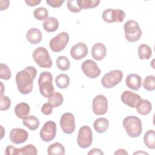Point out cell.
<instances>
[{"label": "cell", "mask_w": 155, "mask_h": 155, "mask_svg": "<svg viewBox=\"0 0 155 155\" xmlns=\"http://www.w3.org/2000/svg\"><path fill=\"white\" fill-rule=\"evenodd\" d=\"M124 29L125 39L130 42L137 41L142 36V30L136 21H127L124 24Z\"/></svg>", "instance_id": "cell-4"}, {"label": "cell", "mask_w": 155, "mask_h": 155, "mask_svg": "<svg viewBox=\"0 0 155 155\" xmlns=\"http://www.w3.org/2000/svg\"><path fill=\"white\" fill-rule=\"evenodd\" d=\"M11 71L8 67L4 64H0V78L4 80H8L11 78Z\"/></svg>", "instance_id": "cell-35"}, {"label": "cell", "mask_w": 155, "mask_h": 155, "mask_svg": "<svg viewBox=\"0 0 155 155\" xmlns=\"http://www.w3.org/2000/svg\"><path fill=\"white\" fill-rule=\"evenodd\" d=\"M65 153L64 147L59 142L51 144L47 148V154L49 155H64Z\"/></svg>", "instance_id": "cell-26"}, {"label": "cell", "mask_w": 155, "mask_h": 155, "mask_svg": "<svg viewBox=\"0 0 155 155\" xmlns=\"http://www.w3.org/2000/svg\"><path fill=\"white\" fill-rule=\"evenodd\" d=\"M28 137V132L21 128H13L10 133V139L15 144H21L25 142L27 140Z\"/></svg>", "instance_id": "cell-16"}, {"label": "cell", "mask_w": 155, "mask_h": 155, "mask_svg": "<svg viewBox=\"0 0 155 155\" xmlns=\"http://www.w3.org/2000/svg\"><path fill=\"white\" fill-rule=\"evenodd\" d=\"M37 74V70L28 66L16 74L15 81L18 91L23 94H27L31 92L33 87V81Z\"/></svg>", "instance_id": "cell-1"}, {"label": "cell", "mask_w": 155, "mask_h": 155, "mask_svg": "<svg viewBox=\"0 0 155 155\" xmlns=\"http://www.w3.org/2000/svg\"><path fill=\"white\" fill-rule=\"evenodd\" d=\"M69 40V35L65 31L61 32L51 39L50 47L53 52H60L65 48Z\"/></svg>", "instance_id": "cell-7"}, {"label": "cell", "mask_w": 155, "mask_h": 155, "mask_svg": "<svg viewBox=\"0 0 155 155\" xmlns=\"http://www.w3.org/2000/svg\"><path fill=\"white\" fill-rule=\"evenodd\" d=\"M136 108L139 114L147 115L152 110V105L149 101L147 99H141Z\"/></svg>", "instance_id": "cell-24"}, {"label": "cell", "mask_w": 155, "mask_h": 155, "mask_svg": "<svg viewBox=\"0 0 155 155\" xmlns=\"http://www.w3.org/2000/svg\"><path fill=\"white\" fill-rule=\"evenodd\" d=\"M143 142L148 148L151 150L155 149V134L153 130H149L145 133Z\"/></svg>", "instance_id": "cell-27"}, {"label": "cell", "mask_w": 155, "mask_h": 155, "mask_svg": "<svg viewBox=\"0 0 155 155\" xmlns=\"http://www.w3.org/2000/svg\"><path fill=\"white\" fill-rule=\"evenodd\" d=\"M63 101L62 95L58 92H54L52 96L48 98V102L50 103L53 108H56L62 105Z\"/></svg>", "instance_id": "cell-31"}, {"label": "cell", "mask_w": 155, "mask_h": 155, "mask_svg": "<svg viewBox=\"0 0 155 155\" xmlns=\"http://www.w3.org/2000/svg\"><path fill=\"white\" fill-rule=\"evenodd\" d=\"M107 48L101 42L94 44L91 48V56L96 61L102 60L106 56Z\"/></svg>", "instance_id": "cell-19"}, {"label": "cell", "mask_w": 155, "mask_h": 155, "mask_svg": "<svg viewBox=\"0 0 155 155\" xmlns=\"http://www.w3.org/2000/svg\"><path fill=\"white\" fill-rule=\"evenodd\" d=\"M1 82V96H2L3 95V84L2 83V82Z\"/></svg>", "instance_id": "cell-45"}, {"label": "cell", "mask_w": 155, "mask_h": 155, "mask_svg": "<svg viewBox=\"0 0 155 155\" xmlns=\"http://www.w3.org/2000/svg\"><path fill=\"white\" fill-rule=\"evenodd\" d=\"M81 69L87 77L91 79L98 77L101 73L97 64L91 59L84 61L81 65Z\"/></svg>", "instance_id": "cell-11"}, {"label": "cell", "mask_w": 155, "mask_h": 155, "mask_svg": "<svg viewBox=\"0 0 155 155\" xmlns=\"http://www.w3.org/2000/svg\"><path fill=\"white\" fill-rule=\"evenodd\" d=\"M141 97L131 91H124L121 94L122 102L131 108H136L141 100Z\"/></svg>", "instance_id": "cell-15"}, {"label": "cell", "mask_w": 155, "mask_h": 155, "mask_svg": "<svg viewBox=\"0 0 155 155\" xmlns=\"http://www.w3.org/2000/svg\"><path fill=\"white\" fill-rule=\"evenodd\" d=\"M102 17L107 23L122 22L125 17V13L120 9L107 8L102 12Z\"/></svg>", "instance_id": "cell-9"}, {"label": "cell", "mask_w": 155, "mask_h": 155, "mask_svg": "<svg viewBox=\"0 0 155 155\" xmlns=\"http://www.w3.org/2000/svg\"><path fill=\"white\" fill-rule=\"evenodd\" d=\"M42 27L47 32H54L56 31L59 27V22L56 18L54 17H49L44 21Z\"/></svg>", "instance_id": "cell-22"}, {"label": "cell", "mask_w": 155, "mask_h": 155, "mask_svg": "<svg viewBox=\"0 0 155 155\" xmlns=\"http://www.w3.org/2000/svg\"><path fill=\"white\" fill-rule=\"evenodd\" d=\"M42 33L37 28H31L26 34V38L28 42L31 44H37L42 40Z\"/></svg>", "instance_id": "cell-20"}, {"label": "cell", "mask_w": 155, "mask_h": 155, "mask_svg": "<svg viewBox=\"0 0 155 155\" xmlns=\"http://www.w3.org/2000/svg\"><path fill=\"white\" fill-rule=\"evenodd\" d=\"M95 131L99 133H103L107 131L109 127V121L105 117L96 119L93 124Z\"/></svg>", "instance_id": "cell-23"}, {"label": "cell", "mask_w": 155, "mask_h": 155, "mask_svg": "<svg viewBox=\"0 0 155 155\" xmlns=\"http://www.w3.org/2000/svg\"><path fill=\"white\" fill-rule=\"evenodd\" d=\"M143 87L147 91H152L155 89V78L153 75L147 76L143 82Z\"/></svg>", "instance_id": "cell-34"}, {"label": "cell", "mask_w": 155, "mask_h": 155, "mask_svg": "<svg viewBox=\"0 0 155 155\" xmlns=\"http://www.w3.org/2000/svg\"><path fill=\"white\" fill-rule=\"evenodd\" d=\"M11 105V101L10 98L5 95L1 96V105L0 110L5 111L7 110Z\"/></svg>", "instance_id": "cell-36"}, {"label": "cell", "mask_w": 155, "mask_h": 155, "mask_svg": "<svg viewBox=\"0 0 155 155\" xmlns=\"http://www.w3.org/2000/svg\"><path fill=\"white\" fill-rule=\"evenodd\" d=\"M38 85L41 94L49 98L54 93V86L53 85V76L50 72L43 71L39 77Z\"/></svg>", "instance_id": "cell-3"}, {"label": "cell", "mask_w": 155, "mask_h": 155, "mask_svg": "<svg viewBox=\"0 0 155 155\" xmlns=\"http://www.w3.org/2000/svg\"><path fill=\"white\" fill-rule=\"evenodd\" d=\"M88 47L85 44L79 42L73 45L70 50V55L74 60H81L88 54Z\"/></svg>", "instance_id": "cell-17"}, {"label": "cell", "mask_w": 155, "mask_h": 155, "mask_svg": "<svg viewBox=\"0 0 155 155\" xmlns=\"http://www.w3.org/2000/svg\"><path fill=\"white\" fill-rule=\"evenodd\" d=\"M55 82L58 87L61 89H65L70 84V78L65 74H60L56 77Z\"/></svg>", "instance_id": "cell-29"}, {"label": "cell", "mask_w": 155, "mask_h": 155, "mask_svg": "<svg viewBox=\"0 0 155 155\" xmlns=\"http://www.w3.org/2000/svg\"><path fill=\"white\" fill-rule=\"evenodd\" d=\"M22 124L29 130H36L38 128L40 122L36 116L30 115L22 119Z\"/></svg>", "instance_id": "cell-25"}, {"label": "cell", "mask_w": 155, "mask_h": 155, "mask_svg": "<svg viewBox=\"0 0 155 155\" xmlns=\"http://www.w3.org/2000/svg\"><path fill=\"white\" fill-rule=\"evenodd\" d=\"M41 0H26L25 1V2L30 7H34L41 3Z\"/></svg>", "instance_id": "cell-40"}, {"label": "cell", "mask_w": 155, "mask_h": 155, "mask_svg": "<svg viewBox=\"0 0 155 155\" xmlns=\"http://www.w3.org/2000/svg\"><path fill=\"white\" fill-rule=\"evenodd\" d=\"M67 7L68 9L73 13L79 12L82 9L78 6L77 0H69L67 2Z\"/></svg>", "instance_id": "cell-37"}, {"label": "cell", "mask_w": 155, "mask_h": 155, "mask_svg": "<svg viewBox=\"0 0 155 155\" xmlns=\"http://www.w3.org/2000/svg\"><path fill=\"white\" fill-rule=\"evenodd\" d=\"M33 16L38 20L45 21L48 18V12L46 8L41 7L36 8L34 10Z\"/></svg>", "instance_id": "cell-33"}, {"label": "cell", "mask_w": 155, "mask_h": 155, "mask_svg": "<svg viewBox=\"0 0 155 155\" xmlns=\"http://www.w3.org/2000/svg\"><path fill=\"white\" fill-rule=\"evenodd\" d=\"M53 108V107L50 103L48 102L45 103L44 104V105L41 108V112L42 114L45 115H50L52 113Z\"/></svg>", "instance_id": "cell-38"}, {"label": "cell", "mask_w": 155, "mask_h": 155, "mask_svg": "<svg viewBox=\"0 0 155 155\" xmlns=\"http://www.w3.org/2000/svg\"><path fill=\"white\" fill-rule=\"evenodd\" d=\"M99 3V0H77V4L81 9L95 8Z\"/></svg>", "instance_id": "cell-30"}, {"label": "cell", "mask_w": 155, "mask_h": 155, "mask_svg": "<svg viewBox=\"0 0 155 155\" xmlns=\"http://www.w3.org/2000/svg\"><path fill=\"white\" fill-rule=\"evenodd\" d=\"M30 108L28 104L25 102H20L14 108L16 116L19 119H24L27 117L30 113Z\"/></svg>", "instance_id": "cell-21"}, {"label": "cell", "mask_w": 155, "mask_h": 155, "mask_svg": "<svg viewBox=\"0 0 155 155\" xmlns=\"http://www.w3.org/2000/svg\"><path fill=\"white\" fill-rule=\"evenodd\" d=\"M5 154L6 155H36L38 154V151L36 148L31 144H27L25 147L20 148H16L12 145H8L5 149Z\"/></svg>", "instance_id": "cell-14"}, {"label": "cell", "mask_w": 155, "mask_h": 155, "mask_svg": "<svg viewBox=\"0 0 155 155\" xmlns=\"http://www.w3.org/2000/svg\"><path fill=\"white\" fill-rule=\"evenodd\" d=\"M60 126L62 131L65 134H71L75 130V119L71 113H64L60 119Z\"/></svg>", "instance_id": "cell-12"}, {"label": "cell", "mask_w": 155, "mask_h": 155, "mask_svg": "<svg viewBox=\"0 0 155 155\" xmlns=\"http://www.w3.org/2000/svg\"><path fill=\"white\" fill-rule=\"evenodd\" d=\"M58 68L61 71H67L70 67L69 59L65 56H59L56 61Z\"/></svg>", "instance_id": "cell-32"}, {"label": "cell", "mask_w": 155, "mask_h": 155, "mask_svg": "<svg viewBox=\"0 0 155 155\" xmlns=\"http://www.w3.org/2000/svg\"><path fill=\"white\" fill-rule=\"evenodd\" d=\"M123 73L119 70H114L106 73L101 79L102 85L106 88H111L119 84L123 79Z\"/></svg>", "instance_id": "cell-6"}, {"label": "cell", "mask_w": 155, "mask_h": 155, "mask_svg": "<svg viewBox=\"0 0 155 155\" xmlns=\"http://www.w3.org/2000/svg\"><path fill=\"white\" fill-rule=\"evenodd\" d=\"M114 154H128V153L124 149H118Z\"/></svg>", "instance_id": "cell-43"}, {"label": "cell", "mask_w": 155, "mask_h": 155, "mask_svg": "<svg viewBox=\"0 0 155 155\" xmlns=\"http://www.w3.org/2000/svg\"><path fill=\"white\" fill-rule=\"evenodd\" d=\"M148 154V153H145V152H143V151H137V152H135L133 154Z\"/></svg>", "instance_id": "cell-44"}, {"label": "cell", "mask_w": 155, "mask_h": 155, "mask_svg": "<svg viewBox=\"0 0 155 155\" xmlns=\"http://www.w3.org/2000/svg\"><path fill=\"white\" fill-rule=\"evenodd\" d=\"M93 142V133L90 127L82 126L80 128L78 135L77 142L79 147L87 148L89 147Z\"/></svg>", "instance_id": "cell-8"}, {"label": "cell", "mask_w": 155, "mask_h": 155, "mask_svg": "<svg viewBox=\"0 0 155 155\" xmlns=\"http://www.w3.org/2000/svg\"><path fill=\"white\" fill-rule=\"evenodd\" d=\"M56 134V124L52 120L47 121L40 130V137L44 142L53 140Z\"/></svg>", "instance_id": "cell-10"}, {"label": "cell", "mask_w": 155, "mask_h": 155, "mask_svg": "<svg viewBox=\"0 0 155 155\" xmlns=\"http://www.w3.org/2000/svg\"><path fill=\"white\" fill-rule=\"evenodd\" d=\"M137 52L139 57L141 60L149 59L152 55V50L151 47L145 44H140L139 46Z\"/></svg>", "instance_id": "cell-28"}, {"label": "cell", "mask_w": 155, "mask_h": 155, "mask_svg": "<svg viewBox=\"0 0 155 155\" xmlns=\"http://www.w3.org/2000/svg\"><path fill=\"white\" fill-rule=\"evenodd\" d=\"M123 127L127 134L131 137H139L142 131V121L137 116H128L123 120Z\"/></svg>", "instance_id": "cell-2"}, {"label": "cell", "mask_w": 155, "mask_h": 155, "mask_svg": "<svg viewBox=\"0 0 155 155\" xmlns=\"http://www.w3.org/2000/svg\"><path fill=\"white\" fill-rule=\"evenodd\" d=\"M92 108L93 113L96 115L105 114L108 110V101L107 97L102 94L95 96L93 99Z\"/></svg>", "instance_id": "cell-13"}, {"label": "cell", "mask_w": 155, "mask_h": 155, "mask_svg": "<svg viewBox=\"0 0 155 155\" xmlns=\"http://www.w3.org/2000/svg\"><path fill=\"white\" fill-rule=\"evenodd\" d=\"M64 1V0H46L47 4L53 8L60 7Z\"/></svg>", "instance_id": "cell-39"}, {"label": "cell", "mask_w": 155, "mask_h": 155, "mask_svg": "<svg viewBox=\"0 0 155 155\" xmlns=\"http://www.w3.org/2000/svg\"><path fill=\"white\" fill-rule=\"evenodd\" d=\"M0 3H1V10H4L7 9L9 5L8 1H1Z\"/></svg>", "instance_id": "cell-42"}, {"label": "cell", "mask_w": 155, "mask_h": 155, "mask_svg": "<svg viewBox=\"0 0 155 155\" xmlns=\"http://www.w3.org/2000/svg\"><path fill=\"white\" fill-rule=\"evenodd\" d=\"M88 155H90V154H95V155H99V154H104V153L99 148H93L92 150H91L88 153Z\"/></svg>", "instance_id": "cell-41"}, {"label": "cell", "mask_w": 155, "mask_h": 155, "mask_svg": "<svg viewBox=\"0 0 155 155\" xmlns=\"http://www.w3.org/2000/svg\"><path fill=\"white\" fill-rule=\"evenodd\" d=\"M33 58L37 65L41 68H50L52 65L50 54L45 47L36 48L33 52Z\"/></svg>", "instance_id": "cell-5"}, {"label": "cell", "mask_w": 155, "mask_h": 155, "mask_svg": "<svg viewBox=\"0 0 155 155\" xmlns=\"http://www.w3.org/2000/svg\"><path fill=\"white\" fill-rule=\"evenodd\" d=\"M125 84L128 88L137 91L141 87L142 79L140 76L137 74H130L126 78Z\"/></svg>", "instance_id": "cell-18"}]
</instances>
